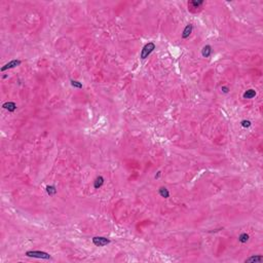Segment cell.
Listing matches in <instances>:
<instances>
[{"label":"cell","instance_id":"6da1fadb","mask_svg":"<svg viewBox=\"0 0 263 263\" xmlns=\"http://www.w3.org/2000/svg\"><path fill=\"white\" fill-rule=\"evenodd\" d=\"M26 256L33 257V258L45 259V260L52 259V257H50V255H49L48 253L43 252V251H27L26 252Z\"/></svg>","mask_w":263,"mask_h":263},{"label":"cell","instance_id":"7a4b0ae2","mask_svg":"<svg viewBox=\"0 0 263 263\" xmlns=\"http://www.w3.org/2000/svg\"><path fill=\"white\" fill-rule=\"evenodd\" d=\"M154 49H155V44L153 42H148L147 44H145L143 48H142L141 59L145 60L146 58H148V56H149Z\"/></svg>","mask_w":263,"mask_h":263},{"label":"cell","instance_id":"3957f363","mask_svg":"<svg viewBox=\"0 0 263 263\" xmlns=\"http://www.w3.org/2000/svg\"><path fill=\"white\" fill-rule=\"evenodd\" d=\"M93 244L97 247H104L110 244V240L104 236H95L93 237Z\"/></svg>","mask_w":263,"mask_h":263},{"label":"cell","instance_id":"277c9868","mask_svg":"<svg viewBox=\"0 0 263 263\" xmlns=\"http://www.w3.org/2000/svg\"><path fill=\"white\" fill-rule=\"evenodd\" d=\"M21 63L22 62L20 61V60H12V61H10V63L5 64L2 68H1V71L3 72V71H5V70H8V69H12V68H14V67H16V66H20Z\"/></svg>","mask_w":263,"mask_h":263},{"label":"cell","instance_id":"5b68a950","mask_svg":"<svg viewBox=\"0 0 263 263\" xmlns=\"http://www.w3.org/2000/svg\"><path fill=\"white\" fill-rule=\"evenodd\" d=\"M192 29H193L192 25H191V24H188L187 26L184 28L183 32H182V38L186 39V38L189 37V36H190V34L192 33Z\"/></svg>","mask_w":263,"mask_h":263},{"label":"cell","instance_id":"8992f818","mask_svg":"<svg viewBox=\"0 0 263 263\" xmlns=\"http://www.w3.org/2000/svg\"><path fill=\"white\" fill-rule=\"evenodd\" d=\"M263 257L261 255H253V256L249 257L245 260V262H251V263H257V262H262Z\"/></svg>","mask_w":263,"mask_h":263},{"label":"cell","instance_id":"52a82bcc","mask_svg":"<svg viewBox=\"0 0 263 263\" xmlns=\"http://www.w3.org/2000/svg\"><path fill=\"white\" fill-rule=\"evenodd\" d=\"M3 108L8 110L10 112H14L16 109V105L14 102H6V103L3 104Z\"/></svg>","mask_w":263,"mask_h":263},{"label":"cell","instance_id":"ba28073f","mask_svg":"<svg viewBox=\"0 0 263 263\" xmlns=\"http://www.w3.org/2000/svg\"><path fill=\"white\" fill-rule=\"evenodd\" d=\"M212 54V47L211 45H206V46L202 47V56L204 58H209Z\"/></svg>","mask_w":263,"mask_h":263},{"label":"cell","instance_id":"9c48e42d","mask_svg":"<svg viewBox=\"0 0 263 263\" xmlns=\"http://www.w3.org/2000/svg\"><path fill=\"white\" fill-rule=\"evenodd\" d=\"M255 96H256V92H255V89H247L246 92L244 93V95H243L244 99H253Z\"/></svg>","mask_w":263,"mask_h":263},{"label":"cell","instance_id":"30bf717a","mask_svg":"<svg viewBox=\"0 0 263 263\" xmlns=\"http://www.w3.org/2000/svg\"><path fill=\"white\" fill-rule=\"evenodd\" d=\"M103 184H104V178L102 176H99V177H97L96 180H95L94 187L96 188V189H99L100 187H102Z\"/></svg>","mask_w":263,"mask_h":263},{"label":"cell","instance_id":"8fae6325","mask_svg":"<svg viewBox=\"0 0 263 263\" xmlns=\"http://www.w3.org/2000/svg\"><path fill=\"white\" fill-rule=\"evenodd\" d=\"M158 193L161 197H164V198H168L170 196V192L166 187H160L159 190H158Z\"/></svg>","mask_w":263,"mask_h":263},{"label":"cell","instance_id":"7c38bea8","mask_svg":"<svg viewBox=\"0 0 263 263\" xmlns=\"http://www.w3.org/2000/svg\"><path fill=\"white\" fill-rule=\"evenodd\" d=\"M46 192H47V194H48L49 196H52V195H55L57 193L56 187H55V186H52V185L46 186Z\"/></svg>","mask_w":263,"mask_h":263},{"label":"cell","instance_id":"4fadbf2b","mask_svg":"<svg viewBox=\"0 0 263 263\" xmlns=\"http://www.w3.org/2000/svg\"><path fill=\"white\" fill-rule=\"evenodd\" d=\"M249 234L248 233H246V232H244V233H242V234L238 236V241H240L242 244H246L248 241H249Z\"/></svg>","mask_w":263,"mask_h":263},{"label":"cell","instance_id":"5bb4252c","mask_svg":"<svg viewBox=\"0 0 263 263\" xmlns=\"http://www.w3.org/2000/svg\"><path fill=\"white\" fill-rule=\"evenodd\" d=\"M70 82H71V85H72L73 87H76V89H82L81 82L77 81V80H73V79H71Z\"/></svg>","mask_w":263,"mask_h":263},{"label":"cell","instance_id":"9a60e30c","mask_svg":"<svg viewBox=\"0 0 263 263\" xmlns=\"http://www.w3.org/2000/svg\"><path fill=\"white\" fill-rule=\"evenodd\" d=\"M242 127H251V121L250 120H247V119H244V120H242Z\"/></svg>","mask_w":263,"mask_h":263},{"label":"cell","instance_id":"2e32d148","mask_svg":"<svg viewBox=\"0 0 263 263\" xmlns=\"http://www.w3.org/2000/svg\"><path fill=\"white\" fill-rule=\"evenodd\" d=\"M189 4L193 5V6H194V8H196V7H198V6H200V5L204 4V1H198V2H196V1H191Z\"/></svg>","mask_w":263,"mask_h":263},{"label":"cell","instance_id":"e0dca14e","mask_svg":"<svg viewBox=\"0 0 263 263\" xmlns=\"http://www.w3.org/2000/svg\"><path fill=\"white\" fill-rule=\"evenodd\" d=\"M221 91H222L224 94H228V93H229V87H224V85H223V87H221Z\"/></svg>","mask_w":263,"mask_h":263}]
</instances>
